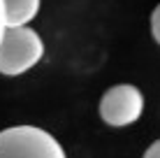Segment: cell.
<instances>
[{
	"label": "cell",
	"instance_id": "obj_1",
	"mask_svg": "<svg viewBox=\"0 0 160 158\" xmlns=\"http://www.w3.org/2000/svg\"><path fill=\"white\" fill-rule=\"evenodd\" d=\"M44 56V42L37 30L21 26V28H5L0 40V74L16 77L35 68Z\"/></svg>",
	"mask_w": 160,
	"mask_h": 158
},
{
	"label": "cell",
	"instance_id": "obj_2",
	"mask_svg": "<svg viewBox=\"0 0 160 158\" xmlns=\"http://www.w3.org/2000/svg\"><path fill=\"white\" fill-rule=\"evenodd\" d=\"M0 158H65L60 142L37 126L0 130Z\"/></svg>",
	"mask_w": 160,
	"mask_h": 158
},
{
	"label": "cell",
	"instance_id": "obj_3",
	"mask_svg": "<svg viewBox=\"0 0 160 158\" xmlns=\"http://www.w3.org/2000/svg\"><path fill=\"white\" fill-rule=\"evenodd\" d=\"M144 112V95L132 84H116L102 95L100 116L114 128L132 126Z\"/></svg>",
	"mask_w": 160,
	"mask_h": 158
},
{
	"label": "cell",
	"instance_id": "obj_4",
	"mask_svg": "<svg viewBox=\"0 0 160 158\" xmlns=\"http://www.w3.org/2000/svg\"><path fill=\"white\" fill-rule=\"evenodd\" d=\"M5 7V26L21 28L28 26L40 12V0H2Z\"/></svg>",
	"mask_w": 160,
	"mask_h": 158
},
{
	"label": "cell",
	"instance_id": "obj_5",
	"mask_svg": "<svg viewBox=\"0 0 160 158\" xmlns=\"http://www.w3.org/2000/svg\"><path fill=\"white\" fill-rule=\"evenodd\" d=\"M151 33H153V37H156V42L160 44V5L151 14Z\"/></svg>",
	"mask_w": 160,
	"mask_h": 158
},
{
	"label": "cell",
	"instance_id": "obj_6",
	"mask_svg": "<svg viewBox=\"0 0 160 158\" xmlns=\"http://www.w3.org/2000/svg\"><path fill=\"white\" fill-rule=\"evenodd\" d=\"M144 158H160V140H156V142L144 151Z\"/></svg>",
	"mask_w": 160,
	"mask_h": 158
},
{
	"label": "cell",
	"instance_id": "obj_7",
	"mask_svg": "<svg viewBox=\"0 0 160 158\" xmlns=\"http://www.w3.org/2000/svg\"><path fill=\"white\" fill-rule=\"evenodd\" d=\"M5 7H2V0H0V40H2V33H5Z\"/></svg>",
	"mask_w": 160,
	"mask_h": 158
}]
</instances>
